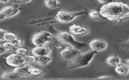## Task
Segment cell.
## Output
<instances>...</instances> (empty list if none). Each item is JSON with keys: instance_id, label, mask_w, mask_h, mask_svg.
<instances>
[{"instance_id": "6da1fadb", "label": "cell", "mask_w": 129, "mask_h": 80, "mask_svg": "<svg viewBox=\"0 0 129 80\" xmlns=\"http://www.w3.org/2000/svg\"><path fill=\"white\" fill-rule=\"evenodd\" d=\"M99 13L109 21L119 22L129 17V8L122 3L113 2L103 5Z\"/></svg>"}, {"instance_id": "4fadbf2b", "label": "cell", "mask_w": 129, "mask_h": 80, "mask_svg": "<svg viewBox=\"0 0 129 80\" xmlns=\"http://www.w3.org/2000/svg\"><path fill=\"white\" fill-rule=\"evenodd\" d=\"M129 66L125 64L119 63L115 68V72L121 75H127L129 73Z\"/></svg>"}, {"instance_id": "ac0fdd59", "label": "cell", "mask_w": 129, "mask_h": 80, "mask_svg": "<svg viewBox=\"0 0 129 80\" xmlns=\"http://www.w3.org/2000/svg\"><path fill=\"white\" fill-rule=\"evenodd\" d=\"M2 78H19L18 76L13 71L11 72H5L2 74L1 76Z\"/></svg>"}, {"instance_id": "52a82bcc", "label": "cell", "mask_w": 129, "mask_h": 80, "mask_svg": "<svg viewBox=\"0 0 129 80\" xmlns=\"http://www.w3.org/2000/svg\"><path fill=\"white\" fill-rule=\"evenodd\" d=\"M25 56L18 54H13L8 56L6 58V62L8 65L12 67H17L21 66L26 63Z\"/></svg>"}, {"instance_id": "8fae6325", "label": "cell", "mask_w": 129, "mask_h": 80, "mask_svg": "<svg viewBox=\"0 0 129 80\" xmlns=\"http://www.w3.org/2000/svg\"><path fill=\"white\" fill-rule=\"evenodd\" d=\"M69 31L70 33L74 35L81 36L86 35L89 31L86 27L74 24L69 27Z\"/></svg>"}, {"instance_id": "277c9868", "label": "cell", "mask_w": 129, "mask_h": 80, "mask_svg": "<svg viewBox=\"0 0 129 80\" xmlns=\"http://www.w3.org/2000/svg\"><path fill=\"white\" fill-rule=\"evenodd\" d=\"M87 10L79 12H69L64 10L59 11L56 15V20L60 23H67L71 22L78 16L84 15L87 13Z\"/></svg>"}, {"instance_id": "2e32d148", "label": "cell", "mask_w": 129, "mask_h": 80, "mask_svg": "<svg viewBox=\"0 0 129 80\" xmlns=\"http://www.w3.org/2000/svg\"><path fill=\"white\" fill-rule=\"evenodd\" d=\"M44 4L46 7L51 9H54L60 6L57 0H46Z\"/></svg>"}, {"instance_id": "9a60e30c", "label": "cell", "mask_w": 129, "mask_h": 80, "mask_svg": "<svg viewBox=\"0 0 129 80\" xmlns=\"http://www.w3.org/2000/svg\"><path fill=\"white\" fill-rule=\"evenodd\" d=\"M52 60V58L47 56H37V60L36 63L41 65L45 66Z\"/></svg>"}, {"instance_id": "603a6c76", "label": "cell", "mask_w": 129, "mask_h": 80, "mask_svg": "<svg viewBox=\"0 0 129 80\" xmlns=\"http://www.w3.org/2000/svg\"><path fill=\"white\" fill-rule=\"evenodd\" d=\"M15 51L16 52V53L23 56L27 54V50L25 48L19 47L17 48Z\"/></svg>"}, {"instance_id": "484cf974", "label": "cell", "mask_w": 129, "mask_h": 80, "mask_svg": "<svg viewBox=\"0 0 129 80\" xmlns=\"http://www.w3.org/2000/svg\"><path fill=\"white\" fill-rule=\"evenodd\" d=\"M7 31L3 29H0V42L4 41V36Z\"/></svg>"}, {"instance_id": "44dd1931", "label": "cell", "mask_w": 129, "mask_h": 80, "mask_svg": "<svg viewBox=\"0 0 129 80\" xmlns=\"http://www.w3.org/2000/svg\"><path fill=\"white\" fill-rule=\"evenodd\" d=\"M9 43H11L17 48H18L23 45V41L21 39L18 37V38L16 39L15 40L11 42H9Z\"/></svg>"}, {"instance_id": "ffe728a7", "label": "cell", "mask_w": 129, "mask_h": 80, "mask_svg": "<svg viewBox=\"0 0 129 80\" xmlns=\"http://www.w3.org/2000/svg\"><path fill=\"white\" fill-rule=\"evenodd\" d=\"M29 72L30 75L33 76H37L39 75L42 73V70L39 68L34 67L33 66L30 67L29 69Z\"/></svg>"}, {"instance_id": "30bf717a", "label": "cell", "mask_w": 129, "mask_h": 80, "mask_svg": "<svg viewBox=\"0 0 129 80\" xmlns=\"http://www.w3.org/2000/svg\"><path fill=\"white\" fill-rule=\"evenodd\" d=\"M91 50L95 51H101L107 47V44L105 41L100 39H94L89 44Z\"/></svg>"}, {"instance_id": "cb8c5ba5", "label": "cell", "mask_w": 129, "mask_h": 80, "mask_svg": "<svg viewBox=\"0 0 129 80\" xmlns=\"http://www.w3.org/2000/svg\"><path fill=\"white\" fill-rule=\"evenodd\" d=\"M100 15V13L96 11H92L89 13V16L91 18H99Z\"/></svg>"}, {"instance_id": "3957f363", "label": "cell", "mask_w": 129, "mask_h": 80, "mask_svg": "<svg viewBox=\"0 0 129 80\" xmlns=\"http://www.w3.org/2000/svg\"><path fill=\"white\" fill-rule=\"evenodd\" d=\"M54 36L59 41L71 45L72 47L79 50L86 47L87 46L85 43L76 41L72 35L68 32H57Z\"/></svg>"}, {"instance_id": "d6986e66", "label": "cell", "mask_w": 129, "mask_h": 80, "mask_svg": "<svg viewBox=\"0 0 129 80\" xmlns=\"http://www.w3.org/2000/svg\"><path fill=\"white\" fill-rule=\"evenodd\" d=\"M3 45L6 49L7 52L14 51H15L17 48L11 43L7 42H5Z\"/></svg>"}, {"instance_id": "8992f818", "label": "cell", "mask_w": 129, "mask_h": 80, "mask_svg": "<svg viewBox=\"0 0 129 80\" xmlns=\"http://www.w3.org/2000/svg\"><path fill=\"white\" fill-rule=\"evenodd\" d=\"M57 49L60 51L61 57L68 61L73 59L81 53L79 50L72 47H61L59 46Z\"/></svg>"}, {"instance_id": "5b68a950", "label": "cell", "mask_w": 129, "mask_h": 80, "mask_svg": "<svg viewBox=\"0 0 129 80\" xmlns=\"http://www.w3.org/2000/svg\"><path fill=\"white\" fill-rule=\"evenodd\" d=\"M53 35L52 34L47 31L39 32L33 35L31 40L36 46H43L52 40Z\"/></svg>"}, {"instance_id": "7a4b0ae2", "label": "cell", "mask_w": 129, "mask_h": 80, "mask_svg": "<svg viewBox=\"0 0 129 80\" xmlns=\"http://www.w3.org/2000/svg\"><path fill=\"white\" fill-rule=\"evenodd\" d=\"M97 52L91 50L80 53L75 58L69 60L68 63L69 69H75L88 65Z\"/></svg>"}, {"instance_id": "7c38bea8", "label": "cell", "mask_w": 129, "mask_h": 80, "mask_svg": "<svg viewBox=\"0 0 129 80\" xmlns=\"http://www.w3.org/2000/svg\"><path fill=\"white\" fill-rule=\"evenodd\" d=\"M51 49L49 47L36 46L32 50V54L36 56H48L50 53Z\"/></svg>"}, {"instance_id": "7402d4cb", "label": "cell", "mask_w": 129, "mask_h": 80, "mask_svg": "<svg viewBox=\"0 0 129 80\" xmlns=\"http://www.w3.org/2000/svg\"><path fill=\"white\" fill-rule=\"evenodd\" d=\"M27 61L30 63H36L37 60V56L33 55L27 56H25Z\"/></svg>"}, {"instance_id": "f1b7e54d", "label": "cell", "mask_w": 129, "mask_h": 80, "mask_svg": "<svg viewBox=\"0 0 129 80\" xmlns=\"http://www.w3.org/2000/svg\"><path fill=\"white\" fill-rule=\"evenodd\" d=\"M9 1V0H0V3H7Z\"/></svg>"}, {"instance_id": "d4e9b609", "label": "cell", "mask_w": 129, "mask_h": 80, "mask_svg": "<svg viewBox=\"0 0 129 80\" xmlns=\"http://www.w3.org/2000/svg\"><path fill=\"white\" fill-rule=\"evenodd\" d=\"M99 3L103 5H107L113 2H117V0H97Z\"/></svg>"}, {"instance_id": "e0dca14e", "label": "cell", "mask_w": 129, "mask_h": 80, "mask_svg": "<svg viewBox=\"0 0 129 80\" xmlns=\"http://www.w3.org/2000/svg\"><path fill=\"white\" fill-rule=\"evenodd\" d=\"M18 38L15 34L7 31L4 36V41L11 42Z\"/></svg>"}, {"instance_id": "5bb4252c", "label": "cell", "mask_w": 129, "mask_h": 80, "mask_svg": "<svg viewBox=\"0 0 129 80\" xmlns=\"http://www.w3.org/2000/svg\"><path fill=\"white\" fill-rule=\"evenodd\" d=\"M106 62L107 64L109 66H116L120 63V58L116 54H114L107 58Z\"/></svg>"}, {"instance_id": "f546056e", "label": "cell", "mask_w": 129, "mask_h": 80, "mask_svg": "<svg viewBox=\"0 0 129 80\" xmlns=\"http://www.w3.org/2000/svg\"><path fill=\"white\" fill-rule=\"evenodd\" d=\"M109 78V77H107V76H103V77H100L99 78Z\"/></svg>"}, {"instance_id": "83f0119b", "label": "cell", "mask_w": 129, "mask_h": 80, "mask_svg": "<svg viewBox=\"0 0 129 80\" xmlns=\"http://www.w3.org/2000/svg\"><path fill=\"white\" fill-rule=\"evenodd\" d=\"M31 1V0H18V1H19V2L22 3H27Z\"/></svg>"}, {"instance_id": "9c48e42d", "label": "cell", "mask_w": 129, "mask_h": 80, "mask_svg": "<svg viewBox=\"0 0 129 80\" xmlns=\"http://www.w3.org/2000/svg\"><path fill=\"white\" fill-rule=\"evenodd\" d=\"M32 66L30 64L25 63L21 66L15 67L13 71L19 78H26L31 76L29 72V69Z\"/></svg>"}, {"instance_id": "ba28073f", "label": "cell", "mask_w": 129, "mask_h": 80, "mask_svg": "<svg viewBox=\"0 0 129 80\" xmlns=\"http://www.w3.org/2000/svg\"><path fill=\"white\" fill-rule=\"evenodd\" d=\"M20 10V8L15 6H9L5 7L0 11V21L13 17Z\"/></svg>"}, {"instance_id": "4316f807", "label": "cell", "mask_w": 129, "mask_h": 80, "mask_svg": "<svg viewBox=\"0 0 129 80\" xmlns=\"http://www.w3.org/2000/svg\"><path fill=\"white\" fill-rule=\"evenodd\" d=\"M6 52H7V50L3 45H0V55L3 54Z\"/></svg>"}]
</instances>
